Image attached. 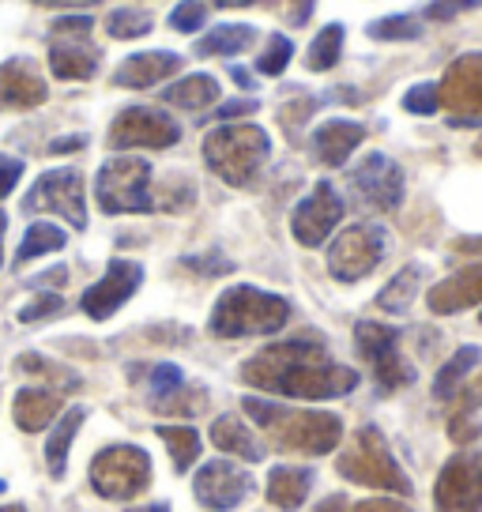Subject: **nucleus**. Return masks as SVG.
<instances>
[{
	"label": "nucleus",
	"instance_id": "obj_16",
	"mask_svg": "<svg viewBox=\"0 0 482 512\" xmlns=\"http://www.w3.org/2000/svg\"><path fill=\"white\" fill-rule=\"evenodd\" d=\"M437 512H482V467L479 460L456 456L445 464L434 486Z\"/></svg>",
	"mask_w": 482,
	"mask_h": 512
},
{
	"label": "nucleus",
	"instance_id": "obj_28",
	"mask_svg": "<svg viewBox=\"0 0 482 512\" xmlns=\"http://www.w3.org/2000/svg\"><path fill=\"white\" fill-rule=\"evenodd\" d=\"M479 358H482V351L479 347H460V351L452 354L445 366L437 369V377H434V396L441 403H449L460 388L467 384V373L479 366Z\"/></svg>",
	"mask_w": 482,
	"mask_h": 512
},
{
	"label": "nucleus",
	"instance_id": "obj_43",
	"mask_svg": "<svg viewBox=\"0 0 482 512\" xmlns=\"http://www.w3.org/2000/svg\"><path fill=\"white\" fill-rule=\"evenodd\" d=\"M19 177H23V162L12 159V155H0V200L16 189Z\"/></svg>",
	"mask_w": 482,
	"mask_h": 512
},
{
	"label": "nucleus",
	"instance_id": "obj_36",
	"mask_svg": "<svg viewBox=\"0 0 482 512\" xmlns=\"http://www.w3.org/2000/svg\"><path fill=\"white\" fill-rule=\"evenodd\" d=\"M370 34L377 42H415L422 27H418V19L411 16H388V19H377L370 23Z\"/></svg>",
	"mask_w": 482,
	"mask_h": 512
},
{
	"label": "nucleus",
	"instance_id": "obj_44",
	"mask_svg": "<svg viewBox=\"0 0 482 512\" xmlns=\"http://www.w3.org/2000/svg\"><path fill=\"white\" fill-rule=\"evenodd\" d=\"M151 384H155V396H166V392L181 388V369H177V366H155V373H151Z\"/></svg>",
	"mask_w": 482,
	"mask_h": 512
},
{
	"label": "nucleus",
	"instance_id": "obj_3",
	"mask_svg": "<svg viewBox=\"0 0 482 512\" xmlns=\"http://www.w3.org/2000/svg\"><path fill=\"white\" fill-rule=\"evenodd\" d=\"M241 407L275 445L287 448V452L328 456L343 441V422L336 415H328V411H294V407L260 400V396H245Z\"/></svg>",
	"mask_w": 482,
	"mask_h": 512
},
{
	"label": "nucleus",
	"instance_id": "obj_24",
	"mask_svg": "<svg viewBox=\"0 0 482 512\" xmlns=\"http://www.w3.org/2000/svg\"><path fill=\"white\" fill-rule=\"evenodd\" d=\"M211 441L215 448H223L226 456H241V460H249V464H257L260 456H264V448L257 445V437L245 430V422L238 415H223L215 418V426H211Z\"/></svg>",
	"mask_w": 482,
	"mask_h": 512
},
{
	"label": "nucleus",
	"instance_id": "obj_14",
	"mask_svg": "<svg viewBox=\"0 0 482 512\" xmlns=\"http://www.w3.org/2000/svg\"><path fill=\"white\" fill-rule=\"evenodd\" d=\"M249 490H253V479L238 464H230V460H211V464H204L196 471L193 479L196 501L211 512L238 509L241 501L249 497Z\"/></svg>",
	"mask_w": 482,
	"mask_h": 512
},
{
	"label": "nucleus",
	"instance_id": "obj_1",
	"mask_svg": "<svg viewBox=\"0 0 482 512\" xmlns=\"http://www.w3.org/2000/svg\"><path fill=\"white\" fill-rule=\"evenodd\" d=\"M241 377L260 392L294 396V400H336L358 388V373L332 362L313 339H287L264 347L241 366Z\"/></svg>",
	"mask_w": 482,
	"mask_h": 512
},
{
	"label": "nucleus",
	"instance_id": "obj_59",
	"mask_svg": "<svg viewBox=\"0 0 482 512\" xmlns=\"http://www.w3.org/2000/svg\"><path fill=\"white\" fill-rule=\"evenodd\" d=\"M475 460H479V467H482V456H475Z\"/></svg>",
	"mask_w": 482,
	"mask_h": 512
},
{
	"label": "nucleus",
	"instance_id": "obj_27",
	"mask_svg": "<svg viewBox=\"0 0 482 512\" xmlns=\"http://www.w3.org/2000/svg\"><path fill=\"white\" fill-rule=\"evenodd\" d=\"M83 418H87V411H83V407H72V411L61 415V422H57L53 433L46 437V464L53 479H61L68 471V448H72V437L80 433Z\"/></svg>",
	"mask_w": 482,
	"mask_h": 512
},
{
	"label": "nucleus",
	"instance_id": "obj_34",
	"mask_svg": "<svg viewBox=\"0 0 482 512\" xmlns=\"http://www.w3.org/2000/svg\"><path fill=\"white\" fill-rule=\"evenodd\" d=\"M151 12H136V8H117L106 16V34L117 38V42H129V38H144L151 34Z\"/></svg>",
	"mask_w": 482,
	"mask_h": 512
},
{
	"label": "nucleus",
	"instance_id": "obj_35",
	"mask_svg": "<svg viewBox=\"0 0 482 512\" xmlns=\"http://www.w3.org/2000/svg\"><path fill=\"white\" fill-rule=\"evenodd\" d=\"M155 411H170V415H196L200 407H208V392H196V388H174L166 396H155Z\"/></svg>",
	"mask_w": 482,
	"mask_h": 512
},
{
	"label": "nucleus",
	"instance_id": "obj_37",
	"mask_svg": "<svg viewBox=\"0 0 482 512\" xmlns=\"http://www.w3.org/2000/svg\"><path fill=\"white\" fill-rule=\"evenodd\" d=\"M290 53H294V42H290L287 34H272V38H268V49L260 53L257 68L264 76H279L290 64Z\"/></svg>",
	"mask_w": 482,
	"mask_h": 512
},
{
	"label": "nucleus",
	"instance_id": "obj_11",
	"mask_svg": "<svg viewBox=\"0 0 482 512\" xmlns=\"http://www.w3.org/2000/svg\"><path fill=\"white\" fill-rule=\"evenodd\" d=\"M181 140V128L170 113L151 110V106H129L117 113L110 125V147L113 151H132V147H151V151H166Z\"/></svg>",
	"mask_w": 482,
	"mask_h": 512
},
{
	"label": "nucleus",
	"instance_id": "obj_19",
	"mask_svg": "<svg viewBox=\"0 0 482 512\" xmlns=\"http://www.w3.org/2000/svg\"><path fill=\"white\" fill-rule=\"evenodd\" d=\"M49 95L46 80L31 61L0 64V110H34Z\"/></svg>",
	"mask_w": 482,
	"mask_h": 512
},
{
	"label": "nucleus",
	"instance_id": "obj_33",
	"mask_svg": "<svg viewBox=\"0 0 482 512\" xmlns=\"http://www.w3.org/2000/svg\"><path fill=\"white\" fill-rule=\"evenodd\" d=\"M339 49H343V27H339V23H328L324 31H317L313 46H309V68H313V72H328V68H336Z\"/></svg>",
	"mask_w": 482,
	"mask_h": 512
},
{
	"label": "nucleus",
	"instance_id": "obj_21",
	"mask_svg": "<svg viewBox=\"0 0 482 512\" xmlns=\"http://www.w3.org/2000/svg\"><path fill=\"white\" fill-rule=\"evenodd\" d=\"M177 68H181V57H177V53L151 49V53H136V57H129V61L121 64L113 83H117V87H132V91H144V87H155V83L170 80Z\"/></svg>",
	"mask_w": 482,
	"mask_h": 512
},
{
	"label": "nucleus",
	"instance_id": "obj_45",
	"mask_svg": "<svg viewBox=\"0 0 482 512\" xmlns=\"http://www.w3.org/2000/svg\"><path fill=\"white\" fill-rule=\"evenodd\" d=\"M449 433H452V441H456V445H467V441H475V437H479L482 426L479 422H467V415H452Z\"/></svg>",
	"mask_w": 482,
	"mask_h": 512
},
{
	"label": "nucleus",
	"instance_id": "obj_42",
	"mask_svg": "<svg viewBox=\"0 0 482 512\" xmlns=\"http://www.w3.org/2000/svg\"><path fill=\"white\" fill-rule=\"evenodd\" d=\"M479 0H437V4H430L426 8V16L437 19V23H445V19L460 16V12H467V8H475Z\"/></svg>",
	"mask_w": 482,
	"mask_h": 512
},
{
	"label": "nucleus",
	"instance_id": "obj_17",
	"mask_svg": "<svg viewBox=\"0 0 482 512\" xmlns=\"http://www.w3.org/2000/svg\"><path fill=\"white\" fill-rule=\"evenodd\" d=\"M343 219V200H339V192L328 185V181H317V189L309 192L306 200L294 208V219H290V230H294V238L302 241V245H321L332 230L339 226Z\"/></svg>",
	"mask_w": 482,
	"mask_h": 512
},
{
	"label": "nucleus",
	"instance_id": "obj_58",
	"mask_svg": "<svg viewBox=\"0 0 482 512\" xmlns=\"http://www.w3.org/2000/svg\"><path fill=\"white\" fill-rule=\"evenodd\" d=\"M0 512H27V509H23V505H4Z\"/></svg>",
	"mask_w": 482,
	"mask_h": 512
},
{
	"label": "nucleus",
	"instance_id": "obj_50",
	"mask_svg": "<svg viewBox=\"0 0 482 512\" xmlns=\"http://www.w3.org/2000/svg\"><path fill=\"white\" fill-rule=\"evenodd\" d=\"M317 512H351V501H347V497H339V494H332L324 505H317Z\"/></svg>",
	"mask_w": 482,
	"mask_h": 512
},
{
	"label": "nucleus",
	"instance_id": "obj_15",
	"mask_svg": "<svg viewBox=\"0 0 482 512\" xmlns=\"http://www.w3.org/2000/svg\"><path fill=\"white\" fill-rule=\"evenodd\" d=\"M354 192L373 211H396L403 200V170L388 155H366L354 166Z\"/></svg>",
	"mask_w": 482,
	"mask_h": 512
},
{
	"label": "nucleus",
	"instance_id": "obj_22",
	"mask_svg": "<svg viewBox=\"0 0 482 512\" xmlns=\"http://www.w3.org/2000/svg\"><path fill=\"white\" fill-rule=\"evenodd\" d=\"M362 140H366V125H358V121H324L313 132V151H317V159L324 166H343Z\"/></svg>",
	"mask_w": 482,
	"mask_h": 512
},
{
	"label": "nucleus",
	"instance_id": "obj_39",
	"mask_svg": "<svg viewBox=\"0 0 482 512\" xmlns=\"http://www.w3.org/2000/svg\"><path fill=\"white\" fill-rule=\"evenodd\" d=\"M204 19H208V8L200 4V0H185V4H177L170 23H174L177 31H200L204 27Z\"/></svg>",
	"mask_w": 482,
	"mask_h": 512
},
{
	"label": "nucleus",
	"instance_id": "obj_29",
	"mask_svg": "<svg viewBox=\"0 0 482 512\" xmlns=\"http://www.w3.org/2000/svg\"><path fill=\"white\" fill-rule=\"evenodd\" d=\"M257 42V31L253 27H245V23H230V27H215L211 34H204L200 42H196V53L200 57H234V53H245V49H253Z\"/></svg>",
	"mask_w": 482,
	"mask_h": 512
},
{
	"label": "nucleus",
	"instance_id": "obj_57",
	"mask_svg": "<svg viewBox=\"0 0 482 512\" xmlns=\"http://www.w3.org/2000/svg\"><path fill=\"white\" fill-rule=\"evenodd\" d=\"M4 226H8V219H4V211H0V253H4Z\"/></svg>",
	"mask_w": 482,
	"mask_h": 512
},
{
	"label": "nucleus",
	"instance_id": "obj_46",
	"mask_svg": "<svg viewBox=\"0 0 482 512\" xmlns=\"http://www.w3.org/2000/svg\"><path fill=\"white\" fill-rule=\"evenodd\" d=\"M245 113H257V98H234V102H223L215 117L219 121H234V117H245Z\"/></svg>",
	"mask_w": 482,
	"mask_h": 512
},
{
	"label": "nucleus",
	"instance_id": "obj_30",
	"mask_svg": "<svg viewBox=\"0 0 482 512\" xmlns=\"http://www.w3.org/2000/svg\"><path fill=\"white\" fill-rule=\"evenodd\" d=\"M418 287H422V268L411 264V268H403V272L377 294V305H381L385 313H407V305L415 302Z\"/></svg>",
	"mask_w": 482,
	"mask_h": 512
},
{
	"label": "nucleus",
	"instance_id": "obj_2",
	"mask_svg": "<svg viewBox=\"0 0 482 512\" xmlns=\"http://www.w3.org/2000/svg\"><path fill=\"white\" fill-rule=\"evenodd\" d=\"M98 208L106 215H125V211H185L196 200V192L189 181L177 177L174 185L155 192L151 185V162L121 155L110 159L98 170L95 181Z\"/></svg>",
	"mask_w": 482,
	"mask_h": 512
},
{
	"label": "nucleus",
	"instance_id": "obj_48",
	"mask_svg": "<svg viewBox=\"0 0 482 512\" xmlns=\"http://www.w3.org/2000/svg\"><path fill=\"white\" fill-rule=\"evenodd\" d=\"M354 512H411V509H407L403 501H377V497H373V501H358Z\"/></svg>",
	"mask_w": 482,
	"mask_h": 512
},
{
	"label": "nucleus",
	"instance_id": "obj_20",
	"mask_svg": "<svg viewBox=\"0 0 482 512\" xmlns=\"http://www.w3.org/2000/svg\"><path fill=\"white\" fill-rule=\"evenodd\" d=\"M430 309L437 317H449V313H460L467 305H479L482 302V264H471L464 272L449 275L445 283H437L430 290Z\"/></svg>",
	"mask_w": 482,
	"mask_h": 512
},
{
	"label": "nucleus",
	"instance_id": "obj_25",
	"mask_svg": "<svg viewBox=\"0 0 482 512\" xmlns=\"http://www.w3.org/2000/svg\"><path fill=\"white\" fill-rule=\"evenodd\" d=\"M309 486H313V471H306V467H275L272 479H268V501L275 509L294 512L306 501Z\"/></svg>",
	"mask_w": 482,
	"mask_h": 512
},
{
	"label": "nucleus",
	"instance_id": "obj_52",
	"mask_svg": "<svg viewBox=\"0 0 482 512\" xmlns=\"http://www.w3.org/2000/svg\"><path fill=\"white\" fill-rule=\"evenodd\" d=\"M215 8H249V4H257V0H211Z\"/></svg>",
	"mask_w": 482,
	"mask_h": 512
},
{
	"label": "nucleus",
	"instance_id": "obj_5",
	"mask_svg": "<svg viewBox=\"0 0 482 512\" xmlns=\"http://www.w3.org/2000/svg\"><path fill=\"white\" fill-rule=\"evenodd\" d=\"M268 132L260 125H223L208 132L204 140V162L234 189H249L268 162Z\"/></svg>",
	"mask_w": 482,
	"mask_h": 512
},
{
	"label": "nucleus",
	"instance_id": "obj_32",
	"mask_svg": "<svg viewBox=\"0 0 482 512\" xmlns=\"http://www.w3.org/2000/svg\"><path fill=\"white\" fill-rule=\"evenodd\" d=\"M65 230L53 223H34L31 230H27V238H23V245H19L16 260H34V256H46V253H61L65 249Z\"/></svg>",
	"mask_w": 482,
	"mask_h": 512
},
{
	"label": "nucleus",
	"instance_id": "obj_9",
	"mask_svg": "<svg viewBox=\"0 0 482 512\" xmlns=\"http://www.w3.org/2000/svg\"><path fill=\"white\" fill-rule=\"evenodd\" d=\"M354 343H358V354L373 366V377L385 392H396V388L415 381V369L407 366V358L400 354V332L396 328L377 324V320H362L354 328Z\"/></svg>",
	"mask_w": 482,
	"mask_h": 512
},
{
	"label": "nucleus",
	"instance_id": "obj_56",
	"mask_svg": "<svg viewBox=\"0 0 482 512\" xmlns=\"http://www.w3.org/2000/svg\"><path fill=\"white\" fill-rule=\"evenodd\" d=\"M234 80H238L241 87H253V76H249V72H241V68H234Z\"/></svg>",
	"mask_w": 482,
	"mask_h": 512
},
{
	"label": "nucleus",
	"instance_id": "obj_47",
	"mask_svg": "<svg viewBox=\"0 0 482 512\" xmlns=\"http://www.w3.org/2000/svg\"><path fill=\"white\" fill-rule=\"evenodd\" d=\"M185 264H189V268H200L204 275H223V272H230V264H226V260L219 253H211V256H185Z\"/></svg>",
	"mask_w": 482,
	"mask_h": 512
},
{
	"label": "nucleus",
	"instance_id": "obj_49",
	"mask_svg": "<svg viewBox=\"0 0 482 512\" xmlns=\"http://www.w3.org/2000/svg\"><path fill=\"white\" fill-rule=\"evenodd\" d=\"M80 147H87V136H61V140L49 144V151L53 155H65V151H80Z\"/></svg>",
	"mask_w": 482,
	"mask_h": 512
},
{
	"label": "nucleus",
	"instance_id": "obj_51",
	"mask_svg": "<svg viewBox=\"0 0 482 512\" xmlns=\"http://www.w3.org/2000/svg\"><path fill=\"white\" fill-rule=\"evenodd\" d=\"M452 249H456V253H482V238H460Z\"/></svg>",
	"mask_w": 482,
	"mask_h": 512
},
{
	"label": "nucleus",
	"instance_id": "obj_13",
	"mask_svg": "<svg viewBox=\"0 0 482 512\" xmlns=\"http://www.w3.org/2000/svg\"><path fill=\"white\" fill-rule=\"evenodd\" d=\"M441 106H449L456 117L452 125L467 128L482 117V53H467L456 57L441 80Z\"/></svg>",
	"mask_w": 482,
	"mask_h": 512
},
{
	"label": "nucleus",
	"instance_id": "obj_18",
	"mask_svg": "<svg viewBox=\"0 0 482 512\" xmlns=\"http://www.w3.org/2000/svg\"><path fill=\"white\" fill-rule=\"evenodd\" d=\"M140 283H144V268H140V264H132V260H113L110 268H106V275L83 294V302H80L83 313L91 320L113 317V313L140 290Z\"/></svg>",
	"mask_w": 482,
	"mask_h": 512
},
{
	"label": "nucleus",
	"instance_id": "obj_23",
	"mask_svg": "<svg viewBox=\"0 0 482 512\" xmlns=\"http://www.w3.org/2000/svg\"><path fill=\"white\" fill-rule=\"evenodd\" d=\"M57 411H61V396L53 388H23L16 396V426L23 433L46 430Z\"/></svg>",
	"mask_w": 482,
	"mask_h": 512
},
{
	"label": "nucleus",
	"instance_id": "obj_6",
	"mask_svg": "<svg viewBox=\"0 0 482 512\" xmlns=\"http://www.w3.org/2000/svg\"><path fill=\"white\" fill-rule=\"evenodd\" d=\"M339 475H347L351 482L373 486V490H392V494H411V482L400 471V464L392 460L385 437L377 426H362L351 437L347 452L336 460Z\"/></svg>",
	"mask_w": 482,
	"mask_h": 512
},
{
	"label": "nucleus",
	"instance_id": "obj_31",
	"mask_svg": "<svg viewBox=\"0 0 482 512\" xmlns=\"http://www.w3.org/2000/svg\"><path fill=\"white\" fill-rule=\"evenodd\" d=\"M159 437L170 448L177 471H189L196 464V456H200V448H204L200 445V433L193 426H159Z\"/></svg>",
	"mask_w": 482,
	"mask_h": 512
},
{
	"label": "nucleus",
	"instance_id": "obj_8",
	"mask_svg": "<svg viewBox=\"0 0 482 512\" xmlns=\"http://www.w3.org/2000/svg\"><path fill=\"white\" fill-rule=\"evenodd\" d=\"M91 16H65L49 31V68L57 80H91L98 72V46L91 42Z\"/></svg>",
	"mask_w": 482,
	"mask_h": 512
},
{
	"label": "nucleus",
	"instance_id": "obj_10",
	"mask_svg": "<svg viewBox=\"0 0 482 512\" xmlns=\"http://www.w3.org/2000/svg\"><path fill=\"white\" fill-rule=\"evenodd\" d=\"M385 260V230L370 223L347 226L328 249V272L339 283H358Z\"/></svg>",
	"mask_w": 482,
	"mask_h": 512
},
{
	"label": "nucleus",
	"instance_id": "obj_60",
	"mask_svg": "<svg viewBox=\"0 0 482 512\" xmlns=\"http://www.w3.org/2000/svg\"><path fill=\"white\" fill-rule=\"evenodd\" d=\"M479 155H482V144H479Z\"/></svg>",
	"mask_w": 482,
	"mask_h": 512
},
{
	"label": "nucleus",
	"instance_id": "obj_55",
	"mask_svg": "<svg viewBox=\"0 0 482 512\" xmlns=\"http://www.w3.org/2000/svg\"><path fill=\"white\" fill-rule=\"evenodd\" d=\"M129 512H170L166 505H132Z\"/></svg>",
	"mask_w": 482,
	"mask_h": 512
},
{
	"label": "nucleus",
	"instance_id": "obj_4",
	"mask_svg": "<svg viewBox=\"0 0 482 512\" xmlns=\"http://www.w3.org/2000/svg\"><path fill=\"white\" fill-rule=\"evenodd\" d=\"M290 320V305L279 294L257 287H230L211 309V336L245 339L279 332Z\"/></svg>",
	"mask_w": 482,
	"mask_h": 512
},
{
	"label": "nucleus",
	"instance_id": "obj_26",
	"mask_svg": "<svg viewBox=\"0 0 482 512\" xmlns=\"http://www.w3.org/2000/svg\"><path fill=\"white\" fill-rule=\"evenodd\" d=\"M162 98L177 106V110H208L211 102L219 98V80L215 76H204V72H196V76H185V80L170 83Z\"/></svg>",
	"mask_w": 482,
	"mask_h": 512
},
{
	"label": "nucleus",
	"instance_id": "obj_40",
	"mask_svg": "<svg viewBox=\"0 0 482 512\" xmlns=\"http://www.w3.org/2000/svg\"><path fill=\"white\" fill-rule=\"evenodd\" d=\"M61 305L65 302H61L57 294H42V298H34L27 309H19V320L31 324V320H38V317H53V313H61Z\"/></svg>",
	"mask_w": 482,
	"mask_h": 512
},
{
	"label": "nucleus",
	"instance_id": "obj_53",
	"mask_svg": "<svg viewBox=\"0 0 482 512\" xmlns=\"http://www.w3.org/2000/svg\"><path fill=\"white\" fill-rule=\"evenodd\" d=\"M287 4H298V12H294V23H302V19L309 16V4H313V0H287Z\"/></svg>",
	"mask_w": 482,
	"mask_h": 512
},
{
	"label": "nucleus",
	"instance_id": "obj_38",
	"mask_svg": "<svg viewBox=\"0 0 482 512\" xmlns=\"http://www.w3.org/2000/svg\"><path fill=\"white\" fill-rule=\"evenodd\" d=\"M437 106H441V91H437V83H418V87H411V91L403 95V110L418 113V117L437 113Z\"/></svg>",
	"mask_w": 482,
	"mask_h": 512
},
{
	"label": "nucleus",
	"instance_id": "obj_7",
	"mask_svg": "<svg viewBox=\"0 0 482 512\" xmlns=\"http://www.w3.org/2000/svg\"><path fill=\"white\" fill-rule=\"evenodd\" d=\"M147 482H151V456L136 445L102 448L91 464L95 494L110 501H132L136 494H144Z\"/></svg>",
	"mask_w": 482,
	"mask_h": 512
},
{
	"label": "nucleus",
	"instance_id": "obj_41",
	"mask_svg": "<svg viewBox=\"0 0 482 512\" xmlns=\"http://www.w3.org/2000/svg\"><path fill=\"white\" fill-rule=\"evenodd\" d=\"M452 400H456V415H471V411H479L482 407V377H475L471 384H464Z\"/></svg>",
	"mask_w": 482,
	"mask_h": 512
},
{
	"label": "nucleus",
	"instance_id": "obj_54",
	"mask_svg": "<svg viewBox=\"0 0 482 512\" xmlns=\"http://www.w3.org/2000/svg\"><path fill=\"white\" fill-rule=\"evenodd\" d=\"M34 4H68V8H76V4H98V0H34Z\"/></svg>",
	"mask_w": 482,
	"mask_h": 512
},
{
	"label": "nucleus",
	"instance_id": "obj_12",
	"mask_svg": "<svg viewBox=\"0 0 482 512\" xmlns=\"http://www.w3.org/2000/svg\"><path fill=\"white\" fill-rule=\"evenodd\" d=\"M23 211H53L83 230L87 226V204H83V177L80 170H49L34 181V189L23 196Z\"/></svg>",
	"mask_w": 482,
	"mask_h": 512
}]
</instances>
